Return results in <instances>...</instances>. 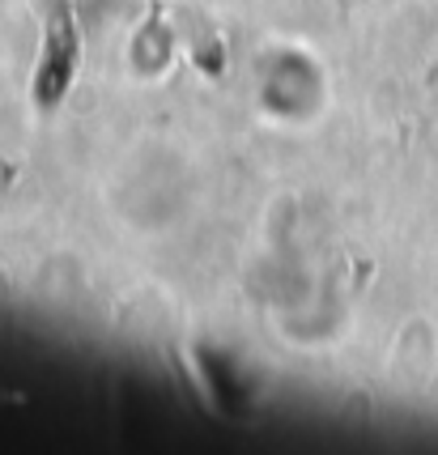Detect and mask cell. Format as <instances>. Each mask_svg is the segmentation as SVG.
Here are the masks:
<instances>
[{"label": "cell", "instance_id": "obj_1", "mask_svg": "<svg viewBox=\"0 0 438 455\" xmlns=\"http://www.w3.org/2000/svg\"><path fill=\"white\" fill-rule=\"evenodd\" d=\"M81 60V30L68 9H56V18L47 21V39H43L39 73H35V99L39 107H56L64 99V90L73 85Z\"/></svg>", "mask_w": 438, "mask_h": 455}]
</instances>
